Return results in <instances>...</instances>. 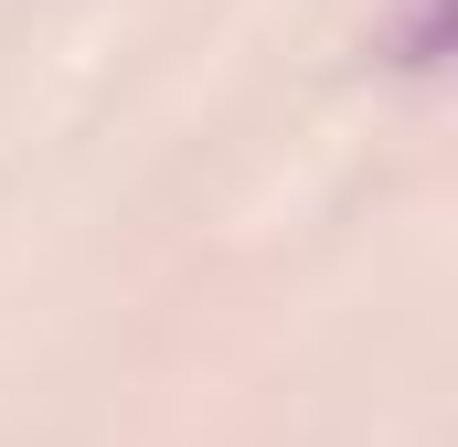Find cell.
Returning a JSON list of instances; mask_svg holds the SVG:
<instances>
[{
    "label": "cell",
    "instance_id": "cell-1",
    "mask_svg": "<svg viewBox=\"0 0 458 447\" xmlns=\"http://www.w3.org/2000/svg\"><path fill=\"white\" fill-rule=\"evenodd\" d=\"M373 54H384L394 75H437V64H448V0H405L394 32H384Z\"/></svg>",
    "mask_w": 458,
    "mask_h": 447
}]
</instances>
